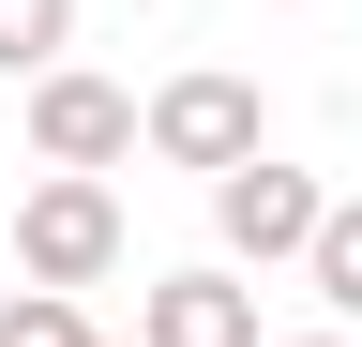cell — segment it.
Instances as JSON below:
<instances>
[{"mask_svg": "<svg viewBox=\"0 0 362 347\" xmlns=\"http://www.w3.org/2000/svg\"><path fill=\"white\" fill-rule=\"evenodd\" d=\"M121 272V196L76 182V166H45L16 196V287H106Z\"/></svg>", "mask_w": 362, "mask_h": 347, "instance_id": "1", "label": "cell"}, {"mask_svg": "<svg viewBox=\"0 0 362 347\" xmlns=\"http://www.w3.org/2000/svg\"><path fill=\"white\" fill-rule=\"evenodd\" d=\"M151 151H166V166H197V182H226V166H257V151H272V91H257V76H226V61L166 76V91H151Z\"/></svg>", "mask_w": 362, "mask_h": 347, "instance_id": "2", "label": "cell"}, {"mask_svg": "<svg viewBox=\"0 0 362 347\" xmlns=\"http://www.w3.org/2000/svg\"><path fill=\"white\" fill-rule=\"evenodd\" d=\"M151 136V106L121 91V76H90V61H61V76H30V151L45 166H76V182H106V166Z\"/></svg>", "mask_w": 362, "mask_h": 347, "instance_id": "3", "label": "cell"}, {"mask_svg": "<svg viewBox=\"0 0 362 347\" xmlns=\"http://www.w3.org/2000/svg\"><path fill=\"white\" fill-rule=\"evenodd\" d=\"M317 227H332V196L302 182V166H226L211 182V242H226V272H272V257H317Z\"/></svg>", "mask_w": 362, "mask_h": 347, "instance_id": "4", "label": "cell"}, {"mask_svg": "<svg viewBox=\"0 0 362 347\" xmlns=\"http://www.w3.org/2000/svg\"><path fill=\"white\" fill-rule=\"evenodd\" d=\"M136 347H272V332H257V287L226 257H197V272H166L136 302Z\"/></svg>", "mask_w": 362, "mask_h": 347, "instance_id": "5", "label": "cell"}, {"mask_svg": "<svg viewBox=\"0 0 362 347\" xmlns=\"http://www.w3.org/2000/svg\"><path fill=\"white\" fill-rule=\"evenodd\" d=\"M317 302H332V332H362V196H332V227H317Z\"/></svg>", "mask_w": 362, "mask_h": 347, "instance_id": "6", "label": "cell"}, {"mask_svg": "<svg viewBox=\"0 0 362 347\" xmlns=\"http://www.w3.org/2000/svg\"><path fill=\"white\" fill-rule=\"evenodd\" d=\"M76 46V0H0V76H61Z\"/></svg>", "mask_w": 362, "mask_h": 347, "instance_id": "7", "label": "cell"}, {"mask_svg": "<svg viewBox=\"0 0 362 347\" xmlns=\"http://www.w3.org/2000/svg\"><path fill=\"white\" fill-rule=\"evenodd\" d=\"M0 347H106V332L76 317V287H16L0 302Z\"/></svg>", "mask_w": 362, "mask_h": 347, "instance_id": "8", "label": "cell"}, {"mask_svg": "<svg viewBox=\"0 0 362 347\" xmlns=\"http://www.w3.org/2000/svg\"><path fill=\"white\" fill-rule=\"evenodd\" d=\"M272 347H347V332H272Z\"/></svg>", "mask_w": 362, "mask_h": 347, "instance_id": "9", "label": "cell"}]
</instances>
